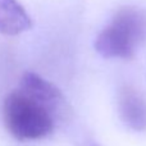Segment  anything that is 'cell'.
<instances>
[{
    "mask_svg": "<svg viewBox=\"0 0 146 146\" xmlns=\"http://www.w3.org/2000/svg\"><path fill=\"white\" fill-rule=\"evenodd\" d=\"M146 38V13L136 7H123L98 35L95 49L104 58L132 59Z\"/></svg>",
    "mask_w": 146,
    "mask_h": 146,
    "instance_id": "6da1fadb",
    "label": "cell"
},
{
    "mask_svg": "<svg viewBox=\"0 0 146 146\" xmlns=\"http://www.w3.org/2000/svg\"><path fill=\"white\" fill-rule=\"evenodd\" d=\"M19 86L23 92L45 106L54 119L55 117H66L69 111V106L62 91L54 83L38 76L37 73L25 72L21 77Z\"/></svg>",
    "mask_w": 146,
    "mask_h": 146,
    "instance_id": "3957f363",
    "label": "cell"
},
{
    "mask_svg": "<svg viewBox=\"0 0 146 146\" xmlns=\"http://www.w3.org/2000/svg\"><path fill=\"white\" fill-rule=\"evenodd\" d=\"M5 128L19 141H36L54 129V117L40 103L22 90L9 92L3 103Z\"/></svg>",
    "mask_w": 146,
    "mask_h": 146,
    "instance_id": "7a4b0ae2",
    "label": "cell"
},
{
    "mask_svg": "<svg viewBox=\"0 0 146 146\" xmlns=\"http://www.w3.org/2000/svg\"><path fill=\"white\" fill-rule=\"evenodd\" d=\"M82 146H99V145L95 144V142H85Z\"/></svg>",
    "mask_w": 146,
    "mask_h": 146,
    "instance_id": "8992f818",
    "label": "cell"
},
{
    "mask_svg": "<svg viewBox=\"0 0 146 146\" xmlns=\"http://www.w3.org/2000/svg\"><path fill=\"white\" fill-rule=\"evenodd\" d=\"M32 21L18 0H0V33L17 36L31 30Z\"/></svg>",
    "mask_w": 146,
    "mask_h": 146,
    "instance_id": "5b68a950",
    "label": "cell"
},
{
    "mask_svg": "<svg viewBox=\"0 0 146 146\" xmlns=\"http://www.w3.org/2000/svg\"><path fill=\"white\" fill-rule=\"evenodd\" d=\"M119 117L127 127L133 131L146 129V100L139 90L123 86L118 92Z\"/></svg>",
    "mask_w": 146,
    "mask_h": 146,
    "instance_id": "277c9868",
    "label": "cell"
}]
</instances>
